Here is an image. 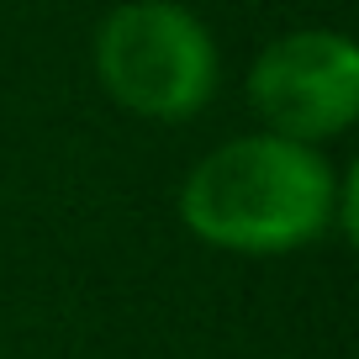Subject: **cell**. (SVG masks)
Returning a JSON list of instances; mask_svg holds the SVG:
<instances>
[{
    "label": "cell",
    "mask_w": 359,
    "mask_h": 359,
    "mask_svg": "<svg viewBox=\"0 0 359 359\" xmlns=\"http://www.w3.org/2000/svg\"><path fill=\"white\" fill-rule=\"evenodd\" d=\"M338 175L323 148L248 133L212 148L180 185V222L227 254H291L338 222Z\"/></svg>",
    "instance_id": "1"
},
{
    "label": "cell",
    "mask_w": 359,
    "mask_h": 359,
    "mask_svg": "<svg viewBox=\"0 0 359 359\" xmlns=\"http://www.w3.org/2000/svg\"><path fill=\"white\" fill-rule=\"evenodd\" d=\"M95 79L143 122H191L212 106L222 58L206 22L180 0H122L95 27Z\"/></svg>",
    "instance_id": "2"
},
{
    "label": "cell",
    "mask_w": 359,
    "mask_h": 359,
    "mask_svg": "<svg viewBox=\"0 0 359 359\" xmlns=\"http://www.w3.org/2000/svg\"><path fill=\"white\" fill-rule=\"evenodd\" d=\"M248 106L264 133L291 143H327L359 122V48L333 27L285 32L248 69Z\"/></svg>",
    "instance_id": "3"
}]
</instances>
